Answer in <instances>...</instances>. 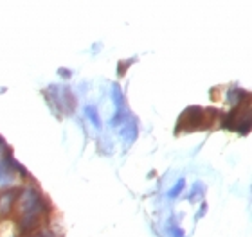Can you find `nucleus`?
I'll use <instances>...</instances> for the list:
<instances>
[{"label": "nucleus", "instance_id": "nucleus-1", "mask_svg": "<svg viewBox=\"0 0 252 237\" xmlns=\"http://www.w3.org/2000/svg\"><path fill=\"white\" fill-rule=\"evenodd\" d=\"M16 214H18V230L22 234H31L43 221L49 205L43 201L42 194L34 189H24L16 196Z\"/></svg>", "mask_w": 252, "mask_h": 237}, {"label": "nucleus", "instance_id": "nucleus-5", "mask_svg": "<svg viewBox=\"0 0 252 237\" xmlns=\"http://www.w3.org/2000/svg\"><path fill=\"white\" fill-rule=\"evenodd\" d=\"M85 113H87V117L90 119V122H92L97 130H101V119H99L97 110H95V106H85Z\"/></svg>", "mask_w": 252, "mask_h": 237}, {"label": "nucleus", "instance_id": "nucleus-6", "mask_svg": "<svg viewBox=\"0 0 252 237\" xmlns=\"http://www.w3.org/2000/svg\"><path fill=\"white\" fill-rule=\"evenodd\" d=\"M204 194H205V185L202 184V182H194V184H193V190H191V192L188 194V200L193 201L196 196H200V198H202Z\"/></svg>", "mask_w": 252, "mask_h": 237}, {"label": "nucleus", "instance_id": "nucleus-3", "mask_svg": "<svg viewBox=\"0 0 252 237\" xmlns=\"http://www.w3.org/2000/svg\"><path fill=\"white\" fill-rule=\"evenodd\" d=\"M18 192H20L18 189H11V190H4V192L0 194V217H2V219H5V217L11 214Z\"/></svg>", "mask_w": 252, "mask_h": 237}, {"label": "nucleus", "instance_id": "nucleus-11", "mask_svg": "<svg viewBox=\"0 0 252 237\" xmlns=\"http://www.w3.org/2000/svg\"><path fill=\"white\" fill-rule=\"evenodd\" d=\"M60 74H62V76H63V78H70V70L60 69Z\"/></svg>", "mask_w": 252, "mask_h": 237}, {"label": "nucleus", "instance_id": "nucleus-7", "mask_svg": "<svg viewBox=\"0 0 252 237\" xmlns=\"http://www.w3.org/2000/svg\"><path fill=\"white\" fill-rule=\"evenodd\" d=\"M184 187H186L184 178H180L179 182H177V184L173 185V189H171V190H169V192H168V196H169V198H179L180 192L184 190Z\"/></svg>", "mask_w": 252, "mask_h": 237}, {"label": "nucleus", "instance_id": "nucleus-10", "mask_svg": "<svg viewBox=\"0 0 252 237\" xmlns=\"http://www.w3.org/2000/svg\"><path fill=\"white\" fill-rule=\"evenodd\" d=\"M29 237H54L53 232H49V230H45V232L38 234V236H29Z\"/></svg>", "mask_w": 252, "mask_h": 237}, {"label": "nucleus", "instance_id": "nucleus-9", "mask_svg": "<svg viewBox=\"0 0 252 237\" xmlns=\"http://www.w3.org/2000/svg\"><path fill=\"white\" fill-rule=\"evenodd\" d=\"M205 212H207V205H205V203H202V207H200V211L196 212V221H198V219H202V217L205 216Z\"/></svg>", "mask_w": 252, "mask_h": 237}, {"label": "nucleus", "instance_id": "nucleus-4", "mask_svg": "<svg viewBox=\"0 0 252 237\" xmlns=\"http://www.w3.org/2000/svg\"><path fill=\"white\" fill-rule=\"evenodd\" d=\"M137 135H139V124H137L135 119H130V121H126L125 119V128H123V132H121L123 140L130 146V144L135 142Z\"/></svg>", "mask_w": 252, "mask_h": 237}, {"label": "nucleus", "instance_id": "nucleus-8", "mask_svg": "<svg viewBox=\"0 0 252 237\" xmlns=\"http://www.w3.org/2000/svg\"><path fill=\"white\" fill-rule=\"evenodd\" d=\"M168 232L171 237H186L184 230H182L180 227H177L175 223H168Z\"/></svg>", "mask_w": 252, "mask_h": 237}, {"label": "nucleus", "instance_id": "nucleus-2", "mask_svg": "<svg viewBox=\"0 0 252 237\" xmlns=\"http://www.w3.org/2000/svg\"><path fill=\"white\" fill-rule=\"evenodd\" d=\"M207 115V108H200V106H189L186 108L179 117V122L175 126V133H193L196 130H207L213 126L215 117Z\"/></svg>", "mask_w": 252, "mask_h": 237}]
</instances>
